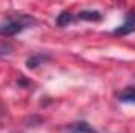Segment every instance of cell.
<instances>
[{"label": "cell", "mask_w": 135, "mask_h": 133, "mask_svg": "<svg viewBox=\"0 0 135 133\" xmlns=\"http://www.w3.org/2000/svg\"><path fill=\"white\" fill-rule=\"evenodd\" d=\"M35 21L28 16H14L8 17L0 24V34L2 36H14V34L24 32L28 27H33Z\"/></svg>", "instance_id": "1"}, {"label": "cell", "mask_w": 135, "mask_h": 133, "mask_svg": "<svg viewBox=\"0 0 135 133\" xmlns=\"http://www.w3.org/2000/svg\"><path fill=\"white\" fill-rule=\"evenodd\" d=\"M135 32V13H129L126 16V21L123 22V25H119L118 28L113 30V33L118 36H126V34Z\"/></svg>", "instance_id": "2"}, {"label": "cell", "mask_w": 135, "mask_h": 133, "mask_svg": "<svg viewBox=\"0 0 135 133\" xmlns=\"http://www.w3.org/2000/svg\"><path fill=\"white\" fill-rule=\"evenodd\" d=\"M68 132L69 133H96L94 129H93L88 122H83V121L71 124V125L68 127Z\"/></svg>", "instance_id": "3"}, {"label": "cell", "mask_w": 135, "mask_h": 133, "mask_svg": "<svg viewBox=\"0 0 135 133\" xmlns=\"http://www.w3.org/2000/svg\"><path fill=\"white\" fill-rule=\"evenodd\" d=\"M80 21H88V22H99L102 19V14L99 11H94V9H85V11H80L79 16H77Z\"/></svg>", "instance_id": "4"}, {"label": "cell", "mask_w": 135, "mask_h": 133, "mask_svg": "<svg viewBox=\"0 0 135 133\" xmlns=\"http://www.w3.org/2000/svg\"><path fill=\"white\" fill-rule=\"evenodd\" d=\"M118 100L123 103H135V86H127L124 88L119 94H118Z\"/></svg>", "instance_id": "5"}, {"label": "cell", "mask_w": 135, "mask_h": 133, "mask_svg": "<svg viewBox=\"0 0 135 133\" xmlns=\"http://www.w3.org/2000/svg\"><path fill=\"white\" fill-rule=\"evenodd\" d=\"M47 60V55H33L27 60V67L28 69H36L41 63H44Z\"/></svg>", "instance_id": "6"}, {"label": "cell", "mask_w": 135, "mask_h": 133, "mask_svg": "<svg viewBox=\"0 0 135 133\" xmlns=\"http://www.w3.org/2000/svg\"><path fill=\"white\" fill-rule=\"evenodd\" d=\"M72 14L69 13V11H61L60 13V16L57 17V25L58 27H66V25H69L71 22H72Z\"/></svg>", "instance_id": "7"}, {"label": "cell", "mask_w": 135, "mask_h": 133, "mask_svg": "<svg viewBox=\"0 0 135 133\" xmlns=\"http://www.w3.org/2000/svg\"><path fill=\"white\" fill-rule=\"evenodd\" d=\"M3 114H5V110H3V108H2V106H0V117H2V116H3Z\"/></svg>", "instance_id": "8"}]
</instances>
